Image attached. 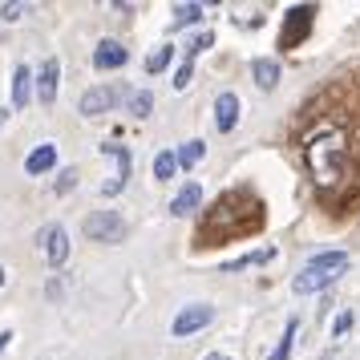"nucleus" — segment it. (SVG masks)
Instances as JSON below:
<instances>
[{
    "instance_id": "4468645a",
    "label": "nucleus",
    "mask_w": 360,
    "mask_h": 360,
    "mask_svg": "<svg viewBox=\"0 0 360 360\" xmlns=\"http://www.w3.org/2000/svg\"><path fill=\"white\" fill-rule=\"evenodd\" d=\"M29 94H33V73L25 65H17L13 69V105L25 110V105H29Z\"/></svg>"
},
{
    "instance_id": "a211bd4d",
    "label": "nucleus",
    "mask_w": 360,
    "mask_h": 360,
    "mask_svg": "<svg viewBox=\"0 0 360 360\" xmlns=\"http://www.w3.org/2000/svg\"><path fill=\"white\" fill-rule=\"evenodd\" d=\"M122 98H126L134 117H150V110H154V98H150L146 89H134V94H122Z\"/></svg>"
},
{
    "instance_id": "f8f14e48",
    "label": "nucleus",
    "mask_w": 360,
    "mask_h": 360,
    "mask_svg": "<svg viewBox=\"0 0 360 360\" xmlns=\"http://www.w3.org/2000/svg\"><path fill=\"white\" fill-rule=\"evenodd\" d=\"M126 61H130V53L122 49L117 41H101L98 49H94V65L98 69H122Z\"/></svg>"
},
{
    "instance_id": "ddd939ff",
    "label": "nucleus",
    "mask_w": 360,
    "mask_h": 360,
    "mask_svg": "<svg viewBox=\"0 0 360 360\" xmlns=\"http://www.w3.org/2000/svg\"><path fill=\"white\" fill-rule=\"evenodd\" d=\"M53 166H57V146H49V142L37 146L33 154L25 158V170H29V174H45V170H53Z\"/></svg>"
},
{
    "instance_id": "20e7f679",
    "label": "nucleus",
    "mask_w": 360,
    "mask_h": 360,
    "mask_svg": "<svg viewBox=\"0 0 360 360\" xmlns=\"http://www.w3.org/2000/svg\"><path fill=\"white\" fill-rule=\"evenodd\" d=\"M311 20H316V4H295V8H288L283 29H279V49H295L311 33Z\"/></svg>"
},
{
    "instance_id": "423d86ee",
    "label": "nucleus",
    "mask_w": 360,
    "mask_h": 360,
    "mask_svg": "<svg viewBox=\"0 0 360 360\" xmlns=\"http://www.w3.org/2000/svg\"><path fill=\"white\" fill-rule=\"evenodd\" d=\"M211 320H214L211 304H191V308H182L179 316H174L170 332H174V336H191V332H198V328H207Z\"/></svg>"
},
{
    "instance_id": "9d476101",
    "label": "nucleus",
    "mask_w": 360,
    "mask_h": 360,
    "mask_svg": "<svg viewBox=\"0 0 360 360\" xmlns=\"http://www.w3.org/2000/svg\"><path fill=\"white\" fill-rule=\"evenodd\" d=\"M41 243H45V259H49L53 267H61V263L69 259V235H65V227H49L45 235H41Z\"/></svg>"
},
{
    "instance_id": "cd10ccee",
    "label": "nucleus",
    "mask_w": 360,
    "mask_h": 360,
    "mask_svg": "<svg viewBox=\"0 0 360 360\" xmlns=\"http://www.w3.org/2000/svg\"><path fill=\"white\" fill-rule=\"evenodd\" d=\"M73 182H77V170H65V174H61V182H57V195L73 191Z\"/></svg>"
},
{
    "instance_id": "412c9836",
    "label": "nucleus",
    "mask_w": 360,
    "mask_h": 360,
    "mask_svg": "<svg viewBox=\"0 0 360 360\" xmlns=\"http://www.w3.org/2000/svg\"><path fill=\"white\" fill-rule=\"evenodd\" d=\"M170 57H174V45H158V49L146 57V73H162L170 65Z\"/></svg>"
},
{
    "instance_id": "393cba45",
    "label": "nucleus",
    "mask_w": 360,
    "mask_h": 360,
    "mask_svg": "<svg viewBox=\"0 0 360 360\" xmlns=\"http://www.w3.org/2000/svg\"><path fill=\"white\" fill-rule=\"evenodd\" d=\"M211 41H214L211 33H198L195 41H191V45H186V57H195V53H202V49H211Z\"/></svg>"
},
{
    "instance_id": "6ab92c4d",
    "label": "nucleus",
    "mask_w": 360,
    "mask_h": 360,
    "mask_svg": "<svg viewBox=\"0 0 360 360\" xmlns=\"http://www.w3.org/2000/svg\"><path fill=\"white\" fill-rule=\"evenodd\" d=\"M202 154H207V146H202L198 138H191V142H182V146H179V154H174V158H179L182 170H191V166H195L198 158H202Z\"/></svg>"
},
{
    "instance_id": "5701e85b",
    "label": "nucleus",
    "mask_w": 360,
    "mask_h": 360,
    "mask_svg": "<svg viewBox=\"0 0 360 360\" xmlns=\"http://www.w3.org/2000/svg\"><path fill=\"white\" fill-rule=\"evenodd\" d=\"M174 166H179V158H174L170 150H162V154L154 158V179H170V174H174Z\"/></svg>"
},
{
    "instance_id": "0eeeda50",
    "label": "nucleus",
    "mask_w": 360,
    "mask_h": 360,
    "mask_svg": "<svg viewBox=\"0 0 360 360\" xmlns=\"http://www.w3.org/2000/svg\"><path fill=\"white\" fill-rule=\"evenodd\" d=\"M101 154L117 162V174H114L110 182H105V186H101V195H105V198H114L117 191L126 186V179H130V150H126V146H117V142H105V146H101Z\"/></svg>"
},
{
    "instance_id": "aec40b11",
    "label": "nucleus",
    "mask_w": 360,
    "mask_h": 360,
    "mask_svg": "<svg viewBox=\"0 0 360 360\" xmlns=\"http://www.w3.org/2000/svg\"><path fill=\"white\" fill-rule=\"evenodd\" d=\"M295 332H300V320H288V328H283V340L276 344V352L267 360H288L292 356V340H295Z\"/></svg>"
},
{
    "instance_id": "c756f323",
    "label": "nucleus",
    "mask_w": 360,
    "mask_h": 360,
    "mask_svg": "<svg viewBox=\"0 0 360 360\" xmlns=\"http://www.w3.org/2000/svg\"><path fill=\"white\" fill-rule=\"evenodd\" d=\"M207 360H231V356H223V352H211V356H207Z\"/></svg>"
},
{
    "instance_id": "bb28decb",
    "label": "nucleus",
    "mask_w": 360,
    "mask_h": 360,
    "mask_svg": "<svg viewBox=\"0 0 360 360\" xmlns=\"http://www.w3.org/2000/svg\"><path fill=\"white\" fill-rule=\"evenodd\" d=\"M25 8H29V4H4V8H0V17H4V20H20V17H25Z\"/></svg>"
},
{
    "instance_id": "9b49d317",
    "label": "nucleus",
    "mask_w": 360,
    "mask_h": 360,
    "mask_svg": "<svg viewBox=\"0 0 360 360\" xmlns=\"http://www.w3.org/2000/svg\"><path fill=\"white\" fill-rule=\"evenodd\" d=\"M235 122H239V98L235 94H219V101H214V130L227 134L235 130Z\"/></svg>"
},
{
    "instance_id": "b1692460",
    "label": "nucleus",
    "mask_w": 360,
    "mask_h": 360,
    "mask_svg": "<svg viewBox=\"0 0 360 360\" xmlns=\"http://www.w3.org/2000/svg\"><path fill=\"white\" fill-rule=\"evenodd\" d=\"M191 77H195V61L186 57V61L179 65V73H174V89H186V85H191Z\"/></svg>"
},
{
    "instance_id": "f03ea898",
    "label": "nucleus",
    "mask_w": 360,
    "mask_h": 360,
    "mask_svg": "<svg viewBox=\"0 0 360 360\" xmlns=\"http://www.w3.org/2000/svg\"><path fill=\"white\" fill-rule=\"evenodd\" d=\"M304 154H308V166H311V179H316V186H320V195H336L344 182H348V134L340 130V126H332V122H324L316 134H308V146H304Z\"/></svg>"
},
{
    "instance_id": "dca6fc26",
    "label": "nucleus",
    "mask_w": 360,
    "mask_h": 360,
    "mask_svg": "<svg viewBox=\"0 0 360 360\" xmlns=\"http://www.w3.org/2000/svg\"><path fill=\"white\" fill-rule=\"evenodd\" d=\"M251 77H255V85H259V89H276L279 65H276V61H267V57H259V61H251Z\"/></svg>"
},
{
    "instance_id": "39448f33",
    "label": "nucleus",
    "mask_w": 360,
    "mask_h": 360,
    "mask_svg": "<svg viewBox=\"0 0 360 360\" xmlns=\"http://www.w3.org/2000/svg\"><path fill=\"white\" fill-rule=\"evenodd\" d=\"M85 235H89L94 243H122L126 223H122L117 211H94L89 219H85Z\"/></svg>"
},
{
    "instance_id": "1a4fd4ad",
    "label": "nucleus",
    "mask_w": 360,
    "mask_h": 360,
    "mask_svg": "<svg viewBox=\"0 0 360 360\" xmlns=\"http://www.w3.org/2000/svg\"><path fill=\"white\" fill-rule=\"evenodd\" d=\"M122 98L117 89H110V85H98V89H85L82 94V114L94 117V114H105V110H114V101Z\"/></svg>"
},
{
    "instance_id": "2f4dec72",
    "label": "nucleus",
    "mask_w": 360,
    "mask_h": 360,
    "mask_svg": "<svg viewBox=\"0 0 360 360\" xmlns=\"http://www.w3.org/2000/svg\"><path fill=\"white\" fill-rule=\"evenodd\" d=\"M0 122H4V110H0Z\"/></svg>"
},
{
    "instance_id": "6e6552de",
    "label": "nucleus",
    "mask_w": 360,
    "mask_h": 360,
    "mask_svg": "<svg viewBox=\"0 0 360 360\" xmlns=\"http://www.w3.org/2000/svg\"><path fill=\"white\" fill-rule=\"evenodd\" d=\"M57 85H61V65H57V57H49L41 65V73H37V98H41V105L57 101Z\"/></svg>"
},
{
    "instance_id": "f257e3e1",
    "label": "nucleus",
    "mask_w": 360,
    "mask_h": 360,
    "mask_svg": "<svg viewBox=\"0 0 360 360\" xmlns=\"http://www.w3.org/2000/svg\"><path fill=\"white\" fill-rule=\"evenodd\" d=\"M259 227H263L259 195L247 191V186H235V191H227V195H219V202L202 214L195 243L198 247L231 243V239H247V235H255Z\"/></svg>"
},
{
    "instance_id": "c85d7f7f",
    "label": "nucleus",
    "mask_w": 360,
    "mask_h": 360,
    "mask_svg": "<svg viewBox=\"0 0 360 360\" xmlns=\"http://www.w3.org/2000/svg\"><path fill=\"white\" fill-rule=\"evenodd\" d=\"M8 340H13V332H0V352L8 348Z\"/></svg>"
},
{
    "instance_id": "f3484780",
    "label": "nucleus",
    "mask_w": 360,
    "mask_h": 360,
    "mask_svg": "<svg viewBox=\"0 0 360 360\" xmlns=\"http://www.w3.org/2000/svg\"><path fill=\"white\" fill-rule=\"evenodd\" d=\"M267 259H276V251H271V247H259V251H251V255H239V259L223 263V271H239V267H255V263H267Z\"/></svg>"
},
{
    "instance_id": "2eb2a0df",
    "label": "nucleus",
    "mask_w": 360,
    "mask_h": 360,
    "mask_svg": "<svg viewBox=\"0 0 360 360\" xmlns=\"http://www.w3.org/2000/svg\"><path fill=\"white\" fill-rule=\"evenodd\" d=\"M198 202H202V186H198V182H186L179 195H174V202H170V214H186V211H195Z\"/></svg>"
},
{
    "instance_id": "7c9ffc66",
    "label": "nucleus",
    "mask_w": 360,
    "mask_h": 360,
    "mask_svg": "<svg viewBox=\"0 0 360 360\" xmlns=\"http://www.w3.org/2000/svg\"><path fill=\"white\" fill-rule=\"evenodd\" d=\"M0 283H4V267H0Z\"/></svg>"
},
{
    "instance_id": "4be33fe9",
    "label": "nucleus",
    "mask_w": 360,
    "mask_h": 360,
    "mask_svg": "<svg viewBox=\"0 0 360 360\" xmlns=\"http://www.w3.org/2000/svg\"><path fill=\"white\" fill-rule=\"evenodd\" d=\"M198 17H202V4H174V29H182V25H195Z\"/></svg>"
},
{
    "instance_id": "7ed1b4c3",
    "label": "nucleus",
    "mask_w": 360,
    "mask_h": 360,
    "mask_svg": "<svg viewBox=\"0 0 360 360\" xmlns=\"http://www.w3.org/2000/svg\"><path fill=\"white\" fill-rule=\"evenodd\" d=\"M348 271V255L344 251H324V255H316L300 267V276L292 279V288L300 295H311V292H324L328 283H336V279Z\"/></svg>"
},
{
    "instance_id": "a878e982",
    "label": "nucleus",
    "mask_w": 360,
    "mask_h": 360,
    "mask_svg": "<svg viewBox=\"0 0 360 360\" xmlns=\"http://www.w3.org/2000/svg\"><path fill=\"white\" fill-rule=\"evenodd\" d=\"M348 328H352V311L344 308L340 316H336V324H332V336H344V332H348Z\"/></svg>"
}]
</instances>
